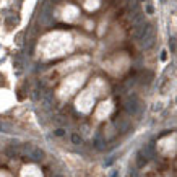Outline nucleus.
<instances>
[{
  "label": "nucleus",
  "instance_id": "1",
  "mask_svg": "<svg viewBox=\"0 0 177 177\" xmlns=\"http://www.w3.org/2000/svg\"><path fill=\"white\" fill-rule=\"evenodd\" d=\"M29 156H31L33 161H36V163H41V161L44 159V151L39 150V148H34V150H31Z\"/></svg>",
  "mask_w": 177,
  "mask_h": 177
},
{
  "label": "nucleus",
  "instance_id": "2",
  "mask_svg": "<svg viewBox=\"0 0 177 177\" xmlns=\"http://www.w3.org/2000/svg\"><path fill=\"white\" fill-rule=\"evenodd\" d=\"M146 163H148V159L143 156V153H136V166H138V167H143Z\"/></svg>",
  "mask_w": 177,
  "mask_h": 177
},
{
  "label": "nucleus",
  "instance_id": "3",
  "mask_svg": "<svg viewBox=\"0 0 177 177\" xmlns=\"http://www.w3.org/2000/svg\"><path fill=\"white\" fill-rule=\"evenodd\" d=\"M94 146L98 148V150H102V148H104V142H102L101 138H96L94 140Z\"/></svg>",
  "mask_w": 177,
  "mask_h": 177
},
{
  "label": "nucleus",
  "instance_id": "4",
  "mask_svg": "<svg viewBox=\"0 0 177 177\" xmlns=\"http://www.w3.org/2000/svg\"><path fill=\"white\" fill-rule=\"evenodd\" d=\"M72 142H73L75 145H80V143H81V136L76 135V133H73V135H72Z\"/></svg>",
  "mask_w": 177,
  "mask_h": 177
},
{
  "label": "nucleus",
  "instance_id": "5",
  "mask_svg": "<svg viewBox=\"0 0 177 177\" xmlns=\"http://www.w3.org/2000/svg\"><path fill=\"white\" fill-rule=\"evenodd\" d=\"M63 133H65V132H63L62 128H60V130H55V135H59V136H62Z\"/></svg>",
  "mask_w": 177,
  "mask_h": 177
},
{
  "label": "nucleus",
  "instance_id": "6",
  "mask_svg": "<svg viewBox=\"0 0 177 177\" xmlns=\"http://www.w3.org/2000/svg\"><path fill=\"white\" fill-rule=\"evenodd\" d=\"M54 177H63V175H60V174H55Z\"/></svg>",
  "mask_w": 177,
  "mask_h": 177
}]
</instances>
